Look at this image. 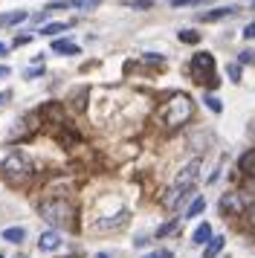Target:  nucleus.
Instances as JSON below:
<instances>
[{
    "label": "nucleus",
    "mask_w": 255,
    "mask_h": 258,
    "mask_svg": "<svg viewBox=\"0 0 255 258\" xmlns=\"http://www.w3.org/2000/svg\"><path fill=\"white\" fill-rule=\"evenodd\" d=\"M3 76H9V67H6V64H0V79H3Z\"/></svg>",
    "instance_id": "obj_34"
},
{
    "label": "nucleus",
    "mask_w": 255,
    "mask_h": 258,
    "mask_svg": "<svg viewBox=\"0 0 255 258\" xmlns=\"http://www.w3.org/2000/svg\"><path fill=\"white\" fill-rule=\"evenodd\" d=\"M238 171L246 174L249 180H255V148H249L246 154H241V160H238Z\"/></svg>",
    "instance_id": "obj_8"
},
{
    "label": "nucleus",
    "mask_w": 255,
    "mask_h": 258,
    "mask_svg": "<svg viewBox=\"0 0 255 258\" xmlns=\"http://www.w3.org/2000/svg\"><path fill=\"white\" fill-rule=\"evenodd\" d=\"M29 41H32V35H18L15 38V44H29Z\"/></svg>",
    "instance_id": "obj_30"
},
{
    "label": "nucleus",
    "mask_w": 255,
    "mask_h": 258,
    "mask_svg": "<svg viewBox=\"0 0 255 258\" xmlns=\"http://www.w3.org/2000/svg\"><path fill=\"white\" fill-rule=\"evenodd\" d=\"M0 258H3V255H0Z\"/></svg>",
    "instance_id": "obj_38"
},
{
    "label": "nucleus",
    "mask_w": 255,
    "mask_h": 258,
    "mask_svg": "<svg viewBox=\"0 0 255 258\" xmlns=\"http://www.w3.org/2000/svg\"><path fill=\"white\" fill-rule=\"evenodd\" d=\"M203 99H206V107H209V110H215V113H220V110H223V105H220V99H218V96H212V93H209V96H203Z\"/></svg>",
    "instance_id": "obj_22"
},
{
    "label": "nucleus",
    "mask_w": 255,
    "mask_h": 258,
    "mask_svg": "<svg viewBox=\"0 0 255 258\" xmlns=\"http://www.w3.org/2000/svg\"><path fill=\"white\" fill-rule=\"evenodd\" d=\"M229 79H232V82H241V67H235V64H232V67H229Z\"/></svg>",
    "instance_id": "obj_27"
},
{
    "label": "nucleus",
    "mask_w": 255,
    "mask_h": 258,
    "mask_svg": "<svg viewBox=\"0 0 255 258\" xmlns=\"http://www.w3.org/2000/svg\"><path fill=\"white\" fill-rule=\"evenodd\" d=\"M168 3L180 9V6H197V3H203V0H168Z\"/></svg>",
    "instance_id": "obj_26"
},
{
    "label": "nucleus",
    "mask_w": 255,
    "mask_h": 258,
    "mask_svg": "<svg viewBox=\"0 0 255 258\" xmlns=\"http://www.w3.org/2000/svg\"><path fill=\"white\" fill-rule=\"evenodd\" d=\"M177 38H180L183 44H197V41H200V32H192V29H180V32H177Z\"/></svg>",
    "instance_id": "obj_19"
},
{
    "label": "nucleus",
    "mask_w": 255,
    "mask_h": 258,
    "mask_svg": "<svg viewBox=\"0 0 255 258\" xmlns=\"http://www.w3.org/2000/svg\"><path fill=\"white\" fill-rule=\"evenodd\" d=\"M128 223V209L116 212V218H99L96 221V229H116V226H125Z\"/></svg>",
    "instance_id": "obj_9"
},
{
    "label": "nucleus",
    "mask_w": 255,
    "mask_h": 258,
    "mask_svg": "<svg viewBox=\"0 0 255 258\" xmlns=\"http://www.w3.org/2000/svg\"><path fill=\"white\" fill-rule=\"evenodd\" d=\"M246 215H249V221L255 223V200H252V203H249V209H246Z\"/></svg>",
    "instance_id": "obj_32"
},
{
    "label": "nucleus",
    "mask_w": 255,
    "mask_h": 258,
    "mask_svg": "<svg viewBox=\"0 0 255 258\" xmlns=\"http://www.w3.org/2000/svg\"><path fill=\"white\" fill-rule=\"evenodd\" d=\"M67 29H70V24L52 21V24H44V26H41V35H46V38H52V35H64Z\"/></svg>",
    "instance_id": "obj_15"
},
{
    "label": "nucleus",
    "mask_w": 255,
    "mask_h": 258,
    "mask_svg": "<svg viewBox=\"0 0 255 258\" xmlns=\"http://www.w3.org/2000/svg\"><path fill=\"white\" fill-rule=\"evenodd\" d=\"M61 246H64V238H61L55 229H49V232H44L38 238V249H41V252H58Z\"/></svg>",
    "instance_id": "obj_7"
},
{
    "label": "nucleus",
    "mask_w": 255,
    "mask_h": 258,
    "mask_svg": "<svg viewBox=\"0 0 255 258\" xmlns=\"http://www.w3.org/2000/svg\"><path fill=\"white\" fill-rule=\"evenodd\" d=\"M249 203H252V198H249L246 191H226V195L220 198V212H223L226 218H238V215H246Z\"/></svg>",
    "instance_id": "obj_5"
},
{
    "label": "nucleus",
    "mask_w": 255,
    "mask_h": 258,
    "mask_svg": "<svg viewBox=\"0 0 255 258\" xmlns=\"http://www.w3.org/2000/svg\"><path fill=\"white\" fill-rule=\"evenodd\" d=\"M55 137H58V142H61L64 148H70V145H76V142L81 140V137H79V131H76V128H70V125H61Z\"/></svg>",
    "instance_id": "obj_10"
},
{
    "label": "nucleus",
    "mask_w": 255,
    "mask_h": 258,
    "mask_svg": "<svg viewBox=\"0 0 255 258\" xmlns=\"http://www.w3.org/2000/svg\"><path fill=\"white\" fill-rule=\"evenodd\" d=\"M229 15H235V6H220V9L203 12V21H220V18H229Z\"/></svg>",
    "instance_id": "obj_16"
},
{
    "label": "nucleus",
    "mask_w": 255,
    "mask_h": 258,
    "mask_svg": "<svg viewBox=\"0 0 255 258\" xmlns=\"http://www.w3.org/2000/svg\"><path fill=\"white\" fill-rule=\"evenodd\" d=\"M243 38H246V41H249V38H255V21L246 26V29H243Z\"/></svg>",
    "instance_id": "obj_28"
},
{
    "label": "nucleus",
    "mask_w": 255,
    "mask_h": 258,
    "mask_svg": "<svg viewBox=\"0 0 255 258\" xmlns=\"http://www.w3.org/2000/svg\"><path fill=\"white\" fill-rule=\"evenodd\" d=\"M241 61H243V64H252V61H255V55H252V52H243V55H241Z\"/></svg>",
    "instance_id": "obj_31"
},
{
    "label": "nucleus",
    "mask_w": 255,
    "mask_h": 258,
    "mask_svg": "<svg viewBox=\"0 0 255 258\" xmlns=\"http://www.w3.org/2000/svg\"><path fill=\"white\" fill-rule=\"evenodd\" d=\"M151 238H145V235H139V238H134V246H145Z\"/></svg>",
    "instance_id": "obj_29"
},
{
    "label": "nucleus",
    "mask_w": 255,
    "mask_h": 258,
    "mask_svg": "<svg viewBox=\"0 0 255 258\" xmlns=\"http://www.w3.org/2000/svg\"><path fill=\"white\" fill-rule=\"evenodd\" d=\"M26 76H23V79H38V76H44V67H41V64H35V67H26Z\"/></svg>",
    "instance_id": "obj_24"
},
{
    "label": "nucleus",
    "mask_w": 255,
    "mask_h": 258,
    "mask_svg": "<svg viewBox=\"0 0 255 258\" xmlns=\"http://www.w3.org/2000/svg\"><path fill=\"white\" fill-rule=\"evenodd\" d=\"M52 52H58V55H79L81 49H79V44H73V41H52Z\"/></svg>",
    "instance_id": "obj_12"
},
{
    "label": "nucleus",
    "mask_w": 255,
    "mask_h": 258,
    "mask_svg": "<svg viewBox=\"0 0 255 258\" xmlns=\"http://www.w3.org/2000/svg\"><path fill=\"white\" fill-rule=\"evenodd\" d=\"M203 209H206V200H203V198H195V200H192V206H188V212H185V218H197Z\"/></svg>",
    "instance_id": "obj_18"
},
{
    "label": "nucleus",
    "mask_w": 255,
    "mask_h": 258,
    "mask_svg": "<svg viewBox=\"0 0 255 258\" xmlns=\"http://www.w3.org/2000/svg\"><path fill=\"white\" fill-rule=\"evenodd\" d=\"M3 238H6L9 244H21L23 238H26V232H23V226H9V229L3 232Z\"/></svg>",
    "instance_id": "obj_17"
},
{
    "label": "nucleus",
    "mask_w": 255,
    "mask_h": 258,
    "mask_svg": "<svg viewBox=\"0 0 255 258\" xmlns=\"http://www.w3.org/2000/svg\"><path fill=\"white\" fill-rule=\"evenodd\" d=\"M26 18H29V12H3L0 15V26H18V24H23V21H26Z\"/></svg>",
    "instance_id": "obj_13"
},
{
    "label": "nucleus",
    "mask_w": 255,
    "mask_h": 258,
    "mask_svg": "<svg viewBox=\"0 0 255 258\" xmlns=\"http://www.w3.org/2000/svg\"><path fill=\"white\" fill-rule=\"evenodd\" d=\"M32 174H35V168L23 154H6V157L0 160V177H3L9 186H26V183L32 180Z\"/></svg>",
    "instance_id": "obj_3"
},
{
    "label": "nucleus",
    "mask_w": 255,
    "mask_h": 258,
    "mask_svg": "<svg viewBox=\"0 0 255 258\" xmlns=\"http://www.w3.org/2000/svg\"><path fill=\"white\" fill-rule=\"evenodd\" d=\"M6 52H9V47H6V44H0V58H3Z\"/></svg>",
    "instance_id": "obj_35"
},
{
    "label": "nucleus",
    "mask_w": 255,
    "mask_h": 258,
    "mask_svg": "<svg viewBox=\"0 0 255 258\" xmlns=\"http://www.w3.org/2000/svg\"><path fill=\"white\" fill-rule=\"evenodd\" d=\"M96 258H113V255H110V252H99Z\"/></svg>",
    "instance_id": "obj_36"
},
{
    "label": "nucleus",
    "mask_w": 255,
    "mask_h": 258,
    "mask_svg": "<svg viewBox=\"0 0 255 258\" xmlns=\"http://www.w3.org/2000/svg\"><path fill=\"white\" fill-rule=\"evenodd\" d=\"M197 177H200V160H192V163H185L183 168H180V174L174 177V186H171V195L165 198V203L168 206H180L192 191H195V183Z\"/></svg>",
    "instance_id": "obj_2"
},
{
    "label": "nucleus",
    "mask_w": 255,
    "mask_h": 258,
    "mask_svg": "<svg viewBox=\"0 0 255 258\" xmlns=\"http://www.w3.org/2000/svg\"><path fill=\"white\" fill-rule=\"evenodd\" d=\"M192 70L197 73V79H203V76H215V58H212L209 52H195V58H192Z\"/></svg>",
    "instance_id": "obj_6"
},
{
    "label": "nucleus",
    "mask_w": 255,
    "mask_h": 258,
    "mask_svg": "<svg viewBox=\"0 0 255 258\" xmlns=\"http://www.w3.org/2000/svg\"><path fill=\"white\" fill-rule=\"evenodd\" d=\"M223 244H226V238H220V235H212V241L206 244L203 249V258H218L223 252Z\"/></svg>",
    "instance_id": "obj_11"
},
{
    "label": "nucleus",
    "mask_w": 255,
    "mask_h": 258,
    "mask_svg": "<svg viewBox=\"0 0 255 258\" xmlns=\"http://www.w3.org/2000/svg\"><path fill=\"white\" fill-rule=\"evenodd\" d=\"M128 6H131V9H139V12H145V9H151V6H154V0H131Z\"/></svg>",
    "instance_id": "obj_23"
},
{
    "label": "nucleus",
    "mask_w": 255,
    "mask_h": 258,
    "mask_svg": "<svg viewBox=\"0 0 255 258\" xmlns=\"http://www.w3.org/2000/svg\"><path fill=\"white\" fill-rule=\"evenodd\" d=\"M192 113H195L192 99H188L185 93H177V96H171V99L165 102V107H162V125L180 128V125H185V122L192 119Z\"/></svg>",
    "instance_id": "obj_4"
},
{
    "label": "nucleus",
    "mask_w": 255,
    "mask_h": 258,
    "mask_svg": "<svg viewBox=\"0 0 255 258\" xmlns=\"http://www.w3.org/2000/svg\"><path fill=\"white\" fill-rule=\"evenodd\" d=\"M9 99H12V93H9V90H6V93H0V105H6Z\"/></svg>",
    "instance_id": "obj_33"
},
{
    "label": "nucleus",
    "mask_w": 255,
    "mask_h": 258,
    "mask_svg": "<svg viewBox=\"0 0 255 258\" xmlns=\"http://www.w3.org/2000/svg\"><path fill=\"white\" fill-rule=\"evenodd\" d=\"M70 6H73V9H96L99 0H70Z\"/></svg>",
    "instance_id": "obj_21"
},
{
    "label": "nucleus",
    "mask_w": 255,
    "mask_h": 258,
    "mask_svg": "<svg viewBox=\"0 0 255 258\" xmlns=\"http://www.w3.org/2000/svg\"><path fill=\"white\" fill-rule=\"evenodd\" d=\"M38 215L46 223H52L55 229H76V206L64 198L41 200L38 203Z\"/></svg>",
    "instance_id": "obj_1"
},
{
    "label": "nucleus",
    "mask_w": 255,
    "mask_h": 258,
    "mask_svg": "<svg viewBox=\"0 0 255 258\" xmlns=\"http://www.w3.org/2000/svg\"><path fill=\"white\" fill-rule=\"evenodd\" d=\"M252 9H255V0H252Z\"/></svg>",
    "instance_id": "obj_37"
},
{
    "label": "nucleus",
    "mask_w": 255,
    "mask_h": 258,
    "mask_svg": "<svg viewBox=\"0 0 255 258\" xmlns=\"http://www.w3.org/2000/svg\"><path fill=\"white\" fill-rule=\"evenodd\" d=\"M142 258H174L171 249H154V252H145Z\"/></svg>",
    "instance_id": "obj_25"
},
{
    "label": "nucleus",
    "mask_w": 255,
    "mask_h": 258,
    "mask_svg": "<svg viewBox=\"0 0 255 258\" xmlns=\"http://www.w3.org/2000/svg\"><path fill=\"white\" fill-rule=\"evenodd\" d=\"M192 241H195L197 246L209 244V241H212V226H209V223H200V226L195 229V235H192Z\"/></svg>",
    "instance_id": "obj_14"
},
{
    "label": "nucleus",
    "mask_w": 255,
    "mask_h": 258,
    "mask_svg": "<svg viewBox=\"0 0 255 258\" xmlns=\"http://www.w3.org/2000/svg\"><path fill=\"white\" fill-rule=\"evenodd\" d=\"M180 226V221H168V223H162L160 229H157V238H165V235H171L174 229Z\"/></svg>",
    "instance_id": "obj_20"
}]
</instances>
